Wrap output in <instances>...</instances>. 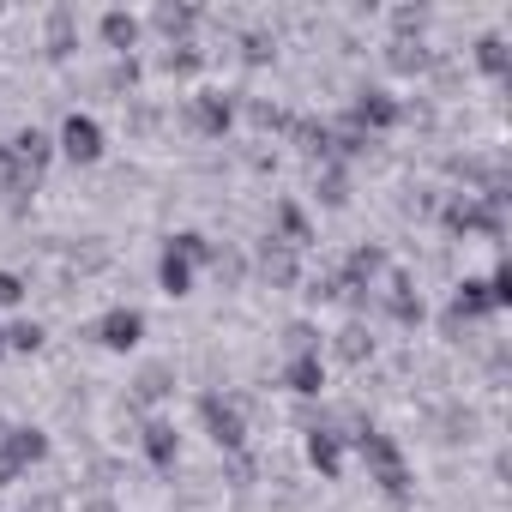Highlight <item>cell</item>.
I'll use <instances>...</instances> for the list:
<instances>
[{"mask_svg": "<svg viewBox=\"0 0 512 512\" xmlns=\"http://www.w3.org/2000/svg\"><path fill=\"white\" fill-rule=\"evenodd\" d=\"M374 278H386V247H356L338 272L344 290H374Z\"/></svg>", "mask_w": 512, "mask_h": 512, "instance_id": "7", "label": "cell"}, {"mask_svg": "<svg viewBox=\"0 0 512 512\" xmlns=\"http://www.w3.org/2000/svg\"><path fill=\"white\" fill-rule=\"evenodd\" d=\"M7 446L19 452V464H25V470L49 458V434H43V428H13V434H7Z\"/></svg>", "mask_w": 512, "mask_h": 512, "instance_id": "19", "label": "cell"}, {"mask_svg": "<svg viewBox=\"0 0 512 512\" xmlns=\"http://www.w3.org/2000/svg\"><path fill=\"white\" fill-rule=\"evenodd\" d=\"M139 446H145V458H151L157 470H175V458H181V434H175V422H145Z\"/></svg>", "mask_w": 512, "mask_h": 512, "instance_id": "9", "label": "cell"}, {"mask_svg": "<svg viewBox=\"0 0 512 512\" xmlns=\"http://www.w3.org/2000/svg\"><path fill=\"white\" fill-rule=\"evenodd\" d=\"M91 338H97L103 350L127 356V350H139V338H145V314H139V308H109V314L91 326Z\"/></svg>", "mask_w": 512, "mask_h": 512, "instance_id": "2", "label": "cell"}, {"mask_svg": "<svg viewBox=\"0 0 512 512\" xmlns=\"http://www.w3.org/2000/svg\"><path fill=\"white\" fill-rule=\"evenodd\" d=\"M55 145H61V157H73V163H97V157H103V127H97L91 115H67Z\"/></svg>", "mask_w": 512, "mask_h": 512, "instance_id": "5", "label": "cell"}, {"mask_svg": "<svg viewBox=\"0 0 512 512\" xmlns=\"http://www.w3.org/2000/svg\"><path fill=\"white\" fill-rule=\"evenodd\" d=\"M386 314H392L398 326H416V320H422V296H416V284H410L404 272L386 278Z\"/></svg>", "mask_w": 512, "mask_h": 512, "instance_id": "12", "label": "cell"}, {"mask_svg": "<svg viewBox=\"0 0 512 512\" xmlns=\"http://www.w3.org/2000/svg\"><path fill=\"white\" fill-rule=\"evenodd\" d=\"M284 386H290L296 398H320V386H326V362H320V350L290 356V362H284Z\"/></svg>", "mask_w": 512, "mask_h": 512, "instance_id": "8", "label": "cell"}, {"mask_svg": "<svg viewBox=\"0 0 512 512\" xmlns=\"http://www.w3.org/2000/svg\"><path fill=\"white\" fill-rule=\"evenodd\" d=\"M169 253H181L187 266H205V260H217V247H211L205 235H193V229H187V235H175V241H169Z\"/></svg>", "mask_w": 512, "mask_h": 512, "instance_id": "24", "label": "cell"}, {"mask_svg": "<svg viewBox=\"0 0 512 512\" xmlns=\"http://www.w3.org/2000/svg\"><path fill=\"white\" fill-rule=\"evenodd\" d=\"M272 241H284L290 253H302V247L314 241V229H308V217H302V205H290V199L278 205V235H272Z\"/></svg>", "mask_w": 512, "mask_h": 512, "instance_id": "16", "label": "cell"}, {"mask_svg": "<svg viewBox=\"0 0 512 512\" xmlns=\"http://www.w3.org/2000/svg\"><path fill=\"white\" fill-rule=\"evenodd\" d=\"M169 392V368H145L139 374V398H163Z\"/></svg>", "mask_w": 512, "mask_h": 512, "instance_id": "28", "label": "cell"}, {"mask_svg": "<svg viewBox=\"0 0 512 512\" xmlns=\"http://www.w3.org/2000/svg\"><path fill=\"white\" fill-rule=\"evenodd\" d=\"M13 157H19L31 175H43V163L55 157V139H49V133H37V127H25V133L13 139Z\"/></svg>", "mask_w": 512, "mask_h": 512, "instance_id": "15", "label": "cell"}, {"mask_svg": "<svg viewBox=\"0 0 512 512\" xmlns=\"http://www.w3.org/2000/svg\"><path fill=\"white\" fill-rule=\"evenodd\" d=\"M284 344H290V356H308V350H320V344H314V326H302V320L284 332Z\"/></svg>", "mask_w": 512, "mask_h": 512, "instance_id": "27", "label": "cell"}, {"mask_svg": "<svg viewBox=\"0 0 512 512\" xmlns=\"http://www.w3.org/2000/svg\"><path fill=\"white\" fill-rule=\"evenodd\" d=\"M151 25H157V31H163L169 43H175V37L187 43V31L199 25V13H193V7H157V13H151Z\"/></svg>", "mask_w": 512, "mask_h": 512, "instance_id": "21", "label": "cell"}, {"mask_svg": "<svg viewBox=\"0 0 512 512\" xmlns=\"http://www.w3.org/2000/svg\"><path fill=\"white\" fill-rule=\"evenodd\" d=\"M500 302H494V290H488V278H464L458 284V296H452V314H446V332L458 338L464 332V320H482V314H494Z\"/></svg>", "mask_w": 512, "mask_h": 512, "instance_id": "6", "label": "cell"}, {"mask_svg": "<svg viewBox=\"0 0 512 512\" xmlns=\"http://www.w3.org/2000/svg\"><path fill=\"white\" fill-rule=\"evenodd\" d=\"M476 67H482L488 79H506V37H500V31H488V37L476 43Z\"/></svg>", "mask_w": 512, "mask_h": 512, "instance_id": "23", "label": "cell"}, {"mask_svg": "<svg viewBox=\"0 0 512 512\" xmlns=\"http://www.w3.org/2000/svg\"><path fill=\"white\" fill-rule=\"evenodd\" d=\"M13 175V145H0V181Z\"/></svg>", "mask_w": 512, "mask_h": 512, "instance_id": "33", "label": "cell"}, {"mask_svg": "<svg viewBox=\"0 0 512 512\" xmlns=\"http://www.w3.org/2000/svg\"><path fill=\"white\" fill-rule=\"evenodd\" d=\"M19 302H25V278L0 272V308H19Z\"/></svg>", "mask_w": 512, "mask_h": 512, "instance_id": "30", "label": "cell"}, {"mask_svg": "<svg viewBox=\"0 0 512 512\" xmlns=\"http://www.w3.org/2000/svg\"><path fill=\"white\" fill-rule=\"evenodd\" d=\"M386 61H392V67H398V73H422V67H428V55H422V43H410V37H398V43H392V55H386Z\"/></svg>", "mask_w": 512, "mask_h": 512, "instance_id": "25", "label": "cell"}, {"mask_svg": "<svg viewBox=\"0 0 512 512\" xmlns=\"http://www.w3.org/2000/svg\"><path fill=\"white\" fill-rule=\"evenodd\" d=\"M0 338H7V350H43V326L37 320H19V326H7Z\"/></svg>", "mask_w": 512, "mask_h": 512, "instance_id": "26", "label": "cell"}, {"mask_svg": "<svg viewBox=\"0 0 512 512\" xmlns=\"http://www.w3.org/2000/svg\"><path fill=\"white\" fill-rule=\"evenodd\" d=\"M260 278H266L272 290H296V253H290L284 241H266V247H260Z\"/></svg>", "mask_w": 512, "mask_h": 512, "instance_id": "10", "label": "cell"}, {"mask_svg": "<svg viewBox=\"0 0 512 512\" xmlns=\"http://www.w3.org/2000/svg\"><path fill=\"white\" fill-rule=\"evenodd\" d=\"M308 458H314L320 476H338V470H344V440H338L332 428H314V434H308Z\"/></svg>", "mask_w": 512, "mask_h": 512, "instance_id": "14", "label": "cell"}, {"mask_svg": "<svg viewBox=\"0 0 512 512\" xmlns=\"http://www.w3.org/2000/svg\"><path fill=\"white\" fill-rule=\"evenodd\" d=\"M49 61H67L73 49H79V13L73 7H49Z\"/></svg>", "mask_w": 512, "mask_h": 512, "instance_id": "11", "label": "cell"}, {"mask_svg": "<svg viewBox=\"0 0 512 512\" xmlns=\"http://www.w3.org/2000/svg\"><path fill=\"white\" fill-rule=\"evenodd\" d=\"M157 284H163V296H187V290H193V266L181 260V253H163Z\"/></svg>", "mask_w": 512, "mask_h": 512, "instance_id": "20", "label": "cell"}, {"mask_svg": "<svg viewBox=\"0 0 512 512\" xmlns=\"http://www.w3.org/2000/svg\"><path fill=\"white\" fill-rule=\"evenodd\" d=\"M398 97L392 91H356V103H350V127L368 139V133H386V127H398Z\"/></svg>", "mask_w": 512, "mask_h": 512, "instance_id": "4", "label": "cell"}, {"mask_svg": "<svg viewBox=\"0 0 512 512\" xmlns=\"http://www.w3.org/2000/svg\"><path fill=\"white\" fill-rule=\"evenodd\" d=\"M332 356H338V362H350V368H356V362H368V356H374L368 326H344V332H338V344H332Z\"/></svg>", "mask_w": 512, "mask_h": 512, "instance_id": "18", "label": "cell"}, {"mask_svg": "<svg viewBox=\"0 0 512 512\" xmlns=\"http://www.w3.org/2000/svg\"><path fill=\"white\" fill-rule=\"evenodd\" d=\"M199 422H205V434H211L223 452H235V446L247 440V422H241V410H235L229 398H217V392H205V398H199Z\"/></svg>", "mask_w": 512, "mask_h": 512, "instance_id": "3", "label": "cell"}, {"mask_svg": "<svg viewBox=\"0 0 512 512\" xmlns=\"http://www.w3.org/2000/svg\"><path fill=\"white\" fill-rule=\"evenodd\" d=\"M229 121H235V109H229V97H193V127H199L205 139H217V133H229Z\"/></svg>", "mask_w": 512, "mask_h": 512, "instance_id": "13", "label": "cell"}, {"mask_svg": "<svg viewBox=\"0 0 512 512\" xmlns=\"http://www.w3.org/2000/svg\"><path fill=\"white\" fill-rule=\"evenodd\" d=\"M314 193H320L326 205H350V175H344L338 163H320V175H314Z\"/></svg>", "mask_w": 512, "mask_h": 512, "instance_id": "22", "label": "cell"}, {"mask_svg": "<svg viewBox=\"0 0 512 512\" xmlns=\"http://www.w3.org/2000/svg\"><path fill=\"white\" fill-rule=\"evenodd\" d=\"M25 476V464H19V452L7 446V440H0V488H7V482H19Z\"/></svg>", "mask_w": 512, "mask_h": 512, "instance_id": "29", "label": "cell"}, {"mask_svg": "<svg viewBox=\"0 0 512 512\" xmlns=\"http://www.w3.org/2000/svg\"><path fill=\"white\" fill-rule=\"evenodd\" d=\"M356 452L368 458V476H374L386 494H410V464H404V452H398V440H392V434L362 428V434H356Z\"/></svg>", "mask_w": 512, "mask_h": 512, "instance_id": "1", "label": "cell"}, {"mask_svg": "<svg viewBox=\"0 0 512 512\" xmlns=\"http://www.w3.org/2000/svg\"><path fill=\"white\" fill-rule=\"evenodd\" d=\"M392 25H398V31H422V25H428V13H422V7H398V13H392Z\"/></svg>", "mask_w": 512, "mask_h": 512, "instance_id": "31", "label": "cell"}, {"mask_svg": "<svg viewBox=\"0 0 512 512\" xmlns=\"http://www.w3.org/2000/svg\"><path fill=\"white\" fill-rule=\"evenodd\" d=\"M241 49H247V61H253V67H260V61H272V37H247Z\"/></svg>", "mask_w": 512, "mask_h": 512, "instance_id": "32", "label": "cell"}, {"mask_svg": "<svg viewBox=\"0 0 512 512\" xmlns=\"http://www.w3.org/2000/svg\"><path fill=\"white\" fill-rule=\"evenodd\" d=\"M0 356H7V338H0Z\"/></svg>", "mask_w": 512, "mask_h": 512, "instance_id": "34", "label": "cell"}, {"mask_svg": "<svg viewBox=\"0 0 512 512\" xmlns=\"http://www.w3.org/2000/svg\"><path fill=\"white\" fill-rule=\"evenodd\" d=\"M103 43H109V49H121V55H127V49H139V19H133V13H121V7H115V13H103Z\"/></svg>", "mask_w": 512, "mask_h": 512, "instance_id": "17", "label": "cell"}]
</instances>
